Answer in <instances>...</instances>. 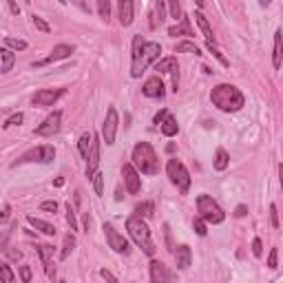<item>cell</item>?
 Segmentation results:
<instances>
[{
  "mask_svg": "<svg viewBox=\"0 0 283 283\" xmlns=\"http://www.w3.org/2000/svg\"><path fill=\"white\" fill-rule=\"evenodd\" d=\"M40 210L55 212V210H58V204H55V201H42V204H40Z\"/></svg>",
  "mask_w": 283,
  "mask_h": 283,
  "instance_id": "49",
  "label": "cell"
},
{
  "mask_svg": "<svg viewBox=\"0 0 283 283\" xmlns=\"http://www.w3.org/2000/svg\"><path fill=\"white\" fill-rule=\"evenodd\" d=\"M64 93H67V89H42V91H38L36 95L31 97V102H34L36 106H51V104H55Z\"/></svg>",
  "mask_w": 283,
  "mask_h": 283,
  "instance_id": "11",
  "label": "cell"
},
{
  "mask_svg": "<svg viewBox=\"0 0 283 283\" xmlns=\"http://www.w3.org/2000/svg\"><path fill=\"white\" fill-rule=\"evenodd\" d=\"M133 166L140 168L144 175H155L159 171V159L155 155V148L148 142H140L133 148Z\"/></svg>",
  "mask_w": 283,
  "mask_h": 283,
  "instance_id": "3",
  "label": "cell"
},
{
  "mask_svg": "<svg viewBox=\"0 0 283 283\" xmlns=\"http://www.w3.org/2000/svg\"><path fill=\"white\" fill-rule=\"evenodd\" d=\"M4 45L11 47V49H16V51H25L27 49V42L25 40H16V38H4Z\"/></svg>",
  "mask_w": 283,
  "mask_h": 283,
  "instance_id": "36",
  "label": "cell"
},
{
  "mask_svg": "<svg viewBox=\"0 0 283 283\" xmlns=\"http://www.w3.org/2000/svg\"><path fill=\"white\" fill-rule=\"evenodd\" d=\"M9 212H11V208H9V204H4V206H2V221L9 219Z\"/></svg>",
  "mask_w": 283,
  "mask_h": 283,
  "instance_id": "54",
  "label": "cell"
},
{
  "mask_svg": "<svg viewBox=\"0 0 283 283\" xmlns=\"http://www.w3.org/2000/svg\"><path fill=\"white\" fill-rule=\"evenodd\" d=\"M126 230H129L131 239L135 241V246L142 248L146 254H155V243H153V239H150V230L142 217H138V215L129 217V219H126Z\"/></svg>",
  "mask_w": 283,
  "mask_h": 283,
  "instance_id": "2",
  "label": "cell"
},
{
  "mask_svg": "<svg viewBox=\"0 0 283 283\" xmlns=\"http://www.w3.org/2000/svg\"><path fill=\"white\" fill-rule=\"evenodd\" d=\"M31 18H34V25H36V29H40L42 34H49V31H51V27L47 25V22L42 20L40 16H36V13H34V16H31Z\"/></svg>",
  "mask_w": 283,
  "mask_h": 283,
  "instance_id": "40",
  "label": "cell"
},
{
  "mask_svg": "<svg viewBox=\"0 0 283 283\" xmlns=\"http://www.w3.org/2000/svg\"><path fill=\"white\" fill-rule=\"evenodd\" d=\"M228 153H226L224 148H217V155H215V171H226L228 168Z\"/></svg>",
  "mask_w": 283,
  "mask_h": 283,
  "instance_id": "28",
  "label": "cell"
},
{
  "mask_svg": "<svg viewBox=\"0 0 283 283\" xmlns=\"http://www.w3.org/2000/svg\"><path fill=\"white\" fill-rule=\"evenodd\" d=\"M166 173H168V177H171V182L179 188V192H184V195H186L188 188H190V175H188L186 166H184L182 162H177V159H168Z\"/></svg>",
  "mask_w": 283,
  "mask_h": 283,
  "instance_id": "6",
  "label": "cell"
},
{
  "mask_svg": "<svg viewBox=\"0 0 283 283\" xmlns=\"http://www.w3.org/2000/svg\"><path fill=\"white\" fill-rule=\"evenodd\" d=\"M142 93H144L146 97H164V82L159 75H153V78H148L144 82V87H142Z\"/></svg>",
  "mask_w": 283,
  "mask_h": 283,
  "instance_id": "17",
  "label": "cell"
},
{
  "mask_svg": "<svg viewBox=\"0 0 283 283\" xmlns=\"http://www.w3.org/2000/svg\"><path fill=\"white\" fill-rule=\"evenodd\" d=\"M206 47H208V51H210V53H212V55H215V58H217V60H219V62H221V64H224V67H230V62H228V60H226V58H224V55H221V51H219V49H217V47H215V45H206Z\"/></svg>",
  "mask_w": 283,
  "mask_h": 283,
  "instance_id": "41",
  "label": "cell"
},
{
  "mask_svg": "<svg viewBox=\"0 0 283 283\" xmlns=\"http://www.w3.org/2000/svg\"><path fill=\"white\" fill-rule=\"evenodd\" d=\"M252 252H254V257H261V254H263V243H261V239H254V241H252Z\"/></svg>",
  "mask_w": 283,
  "mask_h": 283,
  "instance_id": "48",
  "label": "cell"
},
{
  "mask_svg": "<svg viewBox=\"0 0 283 283\" xmlns=\"http://www.w3.org/2000/svg\"><path fill=\"white\" fill-rule=\"evenodd\" d=\"M97 11H100L102 20H108V16H111V2L108 0H97Z\"/></svg>",
  "mask_w": 283,
  "mask_h": 283,
  "instance_id": "35",
  "label": "cell"
},
{
  "mask_svg": "<svg viewBox=\"0 0 283 283\" xmlns=\"http://www.w3.org/2000/svg\"><path fill=\"white\" fill-rule=\"evenodd\" d=\"M53 157H55V148H53V146H49V144H45V146H36V148L27 150V153L22 155L18 162H20V164H25V162L49 164V162H53Z\"/></svg>",
  "mask_w": 283,
  "mask_h": 283,
  "instance_id": "7",
  "label": "cell"
},
{
  "mask_svg": "<svg viewBox=\"0 0 283 283\" xmlns=\"http://www.w3.org/2000/svg\"><path fill=\"white\" fill-rule=\"evenodd\" d=\"M192 228H195V233L199 235V237H206V233H208V230H206V221L201 219V217H197V219H195Z\"/></svg>",
  "mask_w": 283,
  "mask_h": 283,
  "instance_id": "39",
  "label": "cell"
},
{
  "mask_svg": "<svg viewBox=\"0 0 283 283\" xmlns=\"http://www.w3.org/2000/svg\"><path fill=\"white\" fill-rule=\"evenodd\" d=\"M281 60H283V31L279 29L275 34V53H272V67L279 69L281 67Z\"/></svg>",
  "mask_w": 283,
  "mask_h": 283,
  "instance_id": "20",
  "label": "cell"
},
{
  "mask_svg": "<svg viewBox=\"0 0 283 283\" xmlns=\"http://www.w3.org/2000/svg\"><path fill=\"white\" fill-rule=\"evenodd\" d=\"M175 259H177V268L179 270H186V268H190V261H192V252L188 246H179L175 250Z\"/></svg>",
  "mask_w": 283,
  "mask_h": 283,
  "instance_id": "19",
  "label": "cell"
},
{
  "mask_svg": "<svg viewBox=\"0 0 283 283\" xmlns=\"http://www.w3.org/2000/svg\"><path fill=\"white\" fill-rule=\"evenodd\" d=\"M67 221H69L71 230H78V219H75V210L71 208V204H67Z\"/></svg>",
  "mask_w": 283,
  "mask_h": 283,
  "instance_id": "42",
  "label": "cell"
},
{
  "mask_svg": "<svg viewBox=\"0 0 283 283\" xmlns=\"http://www.w3.org/2000/svg\"><path fill=\"white\" fill-rule=\"evenodd\" d=\"M0 60H2L0 73H9V71H11V67H13V62H16V55H13L9 49H2V51H0Z\"/></svg>",
  "mask_w": 283,
  "mask_h": 283,
  "instance_id": "27",
  "label": "cell"
},
{
  "mask_svg": "<svg viewBox=\"0 0 283 283\" xmlns=\"http://www.w3.org/2000/svg\"><path fill=\"white\" fill-rule=\"evenodd\" d=\"M210 100L219 111H226V113L239 111L243 106V102H246L243 93L237 87H233V84H217L210 91Z\"/></svg>",
  "mask_w": 283,
  "mask_h": 283,
  "instance_id": "1",
  "label": "cell"
},
{
  "mask_svg": "<svg viewBox=\"0 0 283 283\" xmlns=\"http://www.w3.org/2000/svg\"><path fill=\"white\" fill-rule=\"evenodd\" d=\"M71 53H73V47L71 45H58V47H53L51 55H47V58L40 60V62H34V67H45V64L55 62V60H64V58H69Z\"/></svg>",
  "mask_w": 283,
  "mask_h": 283,
  "instance_id": "16",
  "label": "cell"
},
{
  "mask_svg": "<svg viewBox=\"0 0 283 283\" xmlns=\"http://www.w3.org/2000/svg\"><path fill=\"white\" fill-rule=\"evenodd\" d=\"M22 120H25V115H22V113H13L11 117H7V120H4V129H9V126H20L22 124Z\"/></svg>",
  "mask_w": 283,
  "mask_h": 283,
  "instance_id": "37",
  "label": "cell"
},
{
  "mask_svg": "<svg viewBox=\"0 0 283 283\" xmlns=\"http://www.w3.org/2000/svg\"><path fill=\"white\" fill-rule=\"evenodd\" d=\"M175 51H177V53H199V49H197V45H195V42H190V40H184V42H179V45L175 47Z\"/></svg>",
  "mask_w": 283,
  "mask_h": 283,
  "instance_id": "30",
  "label": "cell"
},
{
  "mask_svg": "<svg viewBox=\"0 0 283 283\" xmlns=\"http://www.w3.org/2000/svg\"><path fill=\"white\" fill-rule=\"evenodd\" d=\"M168 36H173V38H175V36H192L190 20H188V18H182L175 27H171V29H168Z\"/></svg>",
  "mask_w": 283,
  "mask_h": 283,
  "instance_id": "22",
  "label": "cell"
},
{
  "mask_svg": "<svg viewBox=\"0 0 283 283\" xmlns=\"http://www.w3.org/2000/svg\"><path fill=\"white\" fill-rule=\"evenodd\" d=\"M20 279H22V283H31V268L29 266H20Z\"/></svg>",
  "mask_w": 283,
  "mask_h": 283,
  "instance_id": "45",
  "label": "cell"
},
{
  "mask_svg": "<svg viewBox=\"0 0 283 283\" xmlns=\"http://www.w3.org/2000/svg\"><path fill=\"white\" fill-rule=\"evenodd\" d=\"M246 210H248V208H246L243 204H241V206H237V210H235V217H243V215H246Z\"/></svg>",
  "mask_w": 283,
  "mask_h": 283,
  "instance_id": "53",
  "label": "cell"
},
{
  "mask_svg": "<svg viewBox=\"0 0 283 283\" xmlns=\"http://www.w3.org/2000/svg\"><path fill=\"white\" fill-rule=\"evenodd\" d=\"M100 144L102 142L97 140V135H93V146H91V153H89L87 159V177L93 179L97 175V166H100Z\"/></svg>",
  "mask_w": 283,
  "mask_h": 283,
  "instance_id": "15",
  "label": "cell"
},
{
  "mask_svg": "<svg viewBox=\"0 0 283 283\" xmlns=\"http://www.w3.org/2000/svg\"><path fill=\"white\" fill-rule=\"evenodd\" d=\"M27 221H29V224L31 226H34V228L36 230H40V233L42 235H47V237H53V235H55V228H53V226H51L49 224V221H42V219H36V217H27Z\"/></svg>",
  "mask_w": 283,
  "mask_h": 283,
  "instance_id": "21",
  "label": "cell"
},
{
  "mask_svg": "<svg viewBox=\"0 0 283 283\" xmlns=\"http://www.w3.org/2000/svg\"><path fill=\"white\" fill-rule=\"evenodd\" d=\"M122 177H124V186L131 195H138L142 190V177H140V173L135 171L133 164H124V166H122Z\"/></svg>",
  "mask_w": 283,
  "mask_h": 283,
  "instance_id": "12",
  "label": "cell"
},
{
  "mask_svg": "<svg viewBox=\"0 0 283 283\" xmlns=\"http://www.w3.org/2000/svg\"><path fill=\"white\" fill-rule=\"evenodd\" d=\"M100 277H102V279H106L108 283H117V277L113 275V272H108L106 268H102V270H100Z\"/></svg>",
  "mask_w": 283,
  "mask_h": 283,
  "instance_id": "47",
  "label": "cell"
},
{
  "mask_svg": "<svg viewBox=\"0 0 283 283\" xmlns=\"http://www.w3.org/2000/svg\"><path fill=\"white\" fill-rule=\"evenodd\" d=\"M166 117H168V111H166V108H162V111H159L157 115H155V124H157V126H162V122L166 120Z\"/></svg>",
  "mask_w": 283,
  "mask_h": 283,
  "instance_id": "51",
  "label": "cell"
},
{
  "mask_svg": "<svg viewBox=\"0 0 283 283\" xmlns=\"http://www.w3.org/2000/svg\"><path fill=\"white\" fill-rule=\"evenodd\" d=\"M144 47H146L144 38H142V36H135V38H133V60L140 58L142 51H144Z\"/></svg>",
  "mask_w": 283,
  "mask_h": 283,
  "instance_id": "34",
  "label": "cell"
},
{
  "mask_svg": "<svg viewBox=\"0 0 283 283\" xmlns=\"http://www.w3.org/2000/svg\"><path fill=\"white\" fill-rule=\"evenodd\" d=\"M277 259H279V250L272 248L270 254H268V268H272V270H275V268H277Z\"/></svg>",
  "mask_w": 283,
  "mask_h": 283,
  "instance_id": "44",
  "label": "cell"
},
{
  "mask_svg": "<svg viewBox=\"0 0 283 283\" xmlns=\"http://www.w3.org/2000/svg\"><path fill=\"white\" fill-rule=\"evenodd\" d=\"M135 212H138V217H153L155 204L153 201H142V204L135 206Z\"/></svg>",
  "mask_w": 283,
  "mask_h": 283,
  "instance_id": "29",
  "label": "cell"
},
{
  "mask_svg": "<svg viewBox=\"0 0 283 283\" xmlns=\"http://www.w3.org/2000/svg\"><path fill=\"white\" fill-rule=\"evenodd\" d=\"M93 188H95V195H104V175L102 173L93 177Z\"/></svg>",
  "mask_w": 283,
  "mask_h": 283,
  "instance_id": "38",
  "label": "cell"
},
{
  "mask_svg": "<svg viewBox=\"0 0 283 283\" xmlns=\"http://www.w3.org/2000/svg\"><path fill=\"white\" fill-rule=\"evenodd\" d=\"M60 122H62V113H60V111H53V113H51V115L47 117V120L36 129V135H40V138H51V135H55V133L60 131Z\"/></svg>",
  "mask_w": 283,
  "mask_h": 283,
  "instance_id": "13",
  "label": "cell"
},
{
  "mask_svg": "<svg viewBox=\"0 0 283 283\" xmlns=\"http://www.w3.org/2000/svg\"><path fill=\"white\" fill-rule=\"evenodd\" d=\"M117 11H120V25L122 27H129L133 22V2L131 0H122L117 4Z\"/></svg>",
  "mask_w": 283,
  "mask_h": 283,
  "instance_id": "18",
  "label": "cell"
},
{
  "mask_svg": "<svg viewBox=\"0 0 283 283\" xmlns=\"http://www.w3.org/2000/svg\"><path fill=\"white\" fill-rule=\"evenodd\" d=\"M117 124H120V117H117V108H115V106H108L106 117H104V124H102V138H104L106 146H113V144H115Z\"/></svg>",
  "mask_w": 283,
  "mask_h": 283,
  "instance_id": "8",
  "label": "cell"
},
{
  "mask_svg": "<svg viewBox=\"0 0 283 283\" xmlns=\"http://www.w3.org/2000/svg\"><path fill=\"white\" fill-rule=\"evenodd\" d=\"M270 219H272V226H275V228H279V212H277V206L275 204L270 206Z\"/></svg>",
  "mask_w": 283,
  "mask_h": 283,
  "instance_id": "50",
  "label": "cell"
},
{
  "mask_svg": "<svg viewBox=\"0 0 283 283\" xmlns=\"http://www.w3.org/2000/svg\"><path fill=\"white\" fill-rule=\"evenodd\" d=\"M45 272H47V277L53 281V279H55V263H53V261H47V263H45Z\"/></svg>",
  "mask_w": 283,
  "mask_h": 283,
  "instance_id": "46",
  "label": "cell"
},
{
  "mask_svg": "<svg viewBox=\"0 0 283 283\" xmlns=\"http://www.w3.org/2000/svg\"><path fill=\"white\" fill-rule=\"evenodd\" d=\"M155 71H159V73H171V78H173V91L177 93V89H179V67H177V60L175 58L159 60V62L155 64Z\"/></svg>",
  "mask_w": 283,
  "mask_h": 283,
  "instance_id": "14",
  "label": "cell"
},
{
  "mask_svg": "<svg viewBox=\"0 0 283 283\" xmlns=\"http://www.w3.org/2000/svg\"><path fill=\"white\" fill-rule=\"evenodd\" d=\"M159 53H162V47H159V42H146L142 55H140L138 60H133V64H131V75H133V78H140V75L144 73V69L148 67L153 60L159 58Z\"/></svg>",
  "mask_w": 283,
  "mask_h": 283,
  "instance_id": "5",
  "label": "cell"
},
{
  "mask_svg": "<svg viewBox=\"0 0 283 283\" xmlns=\"http://www.w3.org/2000/svg\"><path fill=\"white\" fill-rule=\"evenodd\" d=\"M36 250H38V254H40L42 263L51 261V254H53V248H51L49 243H38V246H36Z\"/></svg>",
  "mask_w": 283,
  "mask_h": 283,
  "instance_id": "32",
  "label": "cell"
},
{
  "mask_svg": "<svg viewBox=\"0 0 283 283\" xmlns=\"http://www.w3.org/2000/svg\"><path fill=\"white\" fill-rule=\"evenodd\" d=\"M195 20H197V25H199V29L204 31V38L208 40V45H215V36H212V29H210V25H208V20H206L204 13L197 11L195 13Z\"/></svg>",
  "mask_w": 283,
  "mask_h": 283,
  "instance_id": "24",
  "label": "cell"
},
{
  "mask_svg": "<svg viewBox=\"0 0 283 283\" xmlns=\"http://www.w3.org/2000/svg\"><path fill=\"white\" fill-rule=\"evenodd\" d=\"M279 182H281V188H283V164L279 166Z\"/></svg>",
  "mask_w": 283,
  "mask_h": 283,
  "instance_id": "56",
  "label": "cell"
},
{
  "mask_svg": "<svg viewBox=\"0 0 283 283\" xmlns=\"http://www.w3.org/2000/svg\"><path fill=\"white\" fill-rule=\"evenodd\" d=\"M53 184H55V186H58V188H60V186H62V184H64V179H62V177H58V179H55V182H53Z\"/></svg>",
  "mask_w": 283,
  "mask_h": 283,
  "instance_id": "57",
  "label": "cell"
},
{
  "mask_svg": "<svg viewBox=\"0 0 283 283\" xmlns=\"http://www.w3.org/2000/svg\"><path fill=\"white\" fill-rule=\"evenodd\" d=\"M166 18V2H157L150 13V29H157V25Z\"/></svg>",
  "mask_w": 283,
  "mask_h": 283,
  "instance_id": "23",
  "label": "cell"
},
{
  "mask_svg": "<svg viewBox=\"0 0 283 283\" xmlns=\"http://www.w3.org/2000/svg\"><path fill=\"white\" fill-rule=\"evenodd\" d=\"M4 254H7L9 259H20V257H22L20 250H4Z\"/></svg>",
  "mask_w": 283,
  "mask_h": 283,
  "instance_id": "52",
  "label": "cell"
},
{
  "mask_svg": "<svg viewBox=\"0 0 283 283\" xmlns=\"http://www.w3.org/2000/svg\"><path fill=\"white\" fill-rule=\"evenodd\" d=\"M197 210H199L201 219L208 221V224H221V221L226 219V212L221 210V206L208 195H199V197H197Z\"/></svg>",
  "mask_w": 283,
  "mask_h": 283,
  "instance_id": "4",
  "label": "cell"
},
{
  "mask_svg": "<svg viewBox=\"0 0 283 283\" xmlns=\"http://www.w3.org/2000/svg\"><path fill=\"white\" fill-rule=\"evenodd\" d=\"M0 279H2V283H13L16 281V277H13L9 263H2V266H0Z\"/></svg>",
  "mask_w": 283,
  "mask_h": 283,
  "instance_id": "33",
  "label": "cell"
},
{
  "mask_svg": "<svg viewBox=\"0 0 283 283\" xmlns=\"http://www.w3.org/2000/svg\"><path fill=\"white\" fill-rule=\"evenodd\" d=\"M168 9H171V18H175V20H182V18H184L179 2H168Z\"/></svg>",
  "mask_w": 283,
  "mask_h": 283,
  "instance_id": "43",
  "label": "cell"
},
{
  "mask_svg": "<svg viewBox=\"0 0 283 283\" xmlns=\"http://www.w3.org/2000/svg\"><path fill=\"white\" fill-rule=\"evenodd\" d=\"M150 283H177V277L162 261H150Z\"/></svg>",
  "mask_w": 283,
  "mask_h": 283,
  "instance_id": "10",
  "label": "cell"
},
{
  "mask_svg": "<svg viewBox=\"0 0 283 283\" xmlns=\"http://www.w3.org/2000/svg\"><path fill=\"white\" fill-rule=\"evenodd\" d=\"M73 248H75V237L69 233L67 237H64V248H62V252H60V259H69V254L73 252Z\"/></svg>",
  "mask_w": 283,
  "mask_h": 283,
  "instance_id": "31",
  "label": "cell"
},
{
  "mask_svg": "<svg viewBox=\"0 0 283 283\" xmlns=\"http://www.w3.org/2000/svg\"><path fill=\"white\" fill-rule=\"evenodd\" d=\"M159 131H162L166 138H173V135H177V131H179V124H177V120L175 117H171L168 115L166 120L162 122V126H159Z\"/></svg>",
  "mask_w": 283,
  "mask_h": 283,
  "instance_id": "26",
  "label": "cell"
},
{
  "mask_svg": "<svg viewBox=\"0 0 283 283\" xmlns=\"http://www.w3.org/2000/svg\"><path fill=\"white\" fill-rule=\"evenodd\" d=\"M89 226H91V215H84V228H87V233H89Z\"/></svg>",
  "mask_w": 283,
  "mask_h": 283,
  "instance_id": "55",
  "label": "cell"
},
{
  "mask_svg": "<svg viewBox=\"0 0 283 283\" xmlns=\"http://www.w3.org/2000/svg\"><path fill=\"white\" fill-rule=\"evenodd\" d=\"M91 146H93V133H82L78 140V148H80V155L84 159H89V153H91Z\"/></svg>",
  "mask_w": 283,
  "mask_h": 283,
  "instance_id": "25",
  "label": "cell"
},
{
  "mask_svg": "<svg viewBox=\"0 0 283 283\" xmlns=\"http://www.w3.org/2000/svg\"><path fill=\"white\" fill-rule=\"evenodd\" d=\"M60 283H67V281H60Z\"/></svg>",
  "mask_w": 283,
  "mask_h": 283,
  "instance_id": "58",
  "label": "cell"
},
{
  "mask_svg": "<svg viewBox=\"0 0 283 283\" xmlns=\"http://www.w3.org/2000/svg\"><path fill=\"white\" fill-rule=\"evenodd\" d=\"M104 235H106V241H108V248L113 250V252H120V254H126L131 250L129 241H126L124 235H120L113 226H104Z\"/></svg>",
  "mask_w": 283,
  "mask_h": 283,
  "instance_id": "9",
  "label": "cell"
}]
</instances>
